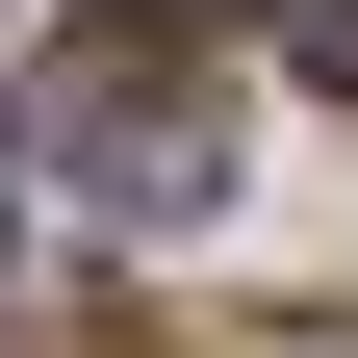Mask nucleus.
<instances>
[{
    "instance_id": "obj_4",
    "label": "nucleus",
    "mask_w": 358,
    "mask_h": 358,
    "mask_svg": "<svg viewBox=\"0 0 358 358\" xmlns=\"http://www.w3.org/2000/svg\"><path fill=\"white\" fill-rule=\"evenodd\" d=\"M154 26H179V0H154Z\"/></svg>"
},
{
    "instance_id": "obj_2",
    "label": "nucleus",
    "mask_w": 358,
    "mask_h": 358,
    "mask_svg": "<svg viewBox=\"0 0 358 358\" xmlns=\"http://www.w3.org/2000/svg\"><path fill=\"white\" fill-rule=\"evenodd\" d=\"M282 52H307V77H333V103H358V0H282Z\"/></svg>"
},
{
    "instance_id": "obj_3",
    "label": "nucleus",
    "mask_w": 358,
    "mask_h": 358,
    "mask_svg": "<svg viewBox=\"0 0 358 358\" xmlns=\"http://www.w3.org/2000/svg\"><path fill=\"white\" fill-rule=\"evenodd\" d=\"M0 307H26V231H0Z\"/></svg>"
},
{
    "instance_id": "obj_1",
    "label": "nucleus",
    "mask_w": 358,
    "mask_h": 358,
    "mask_svg": "<svg viewBox=\"0 0 358 358\" xmlns=\"http://www.w3.org/2000/svg\"><path fill=\"white\" fill-rule=\"evenodd\" d=\"M26 128H52V154L103 179V205H154V231H179V205H205V179H231V103H205V77H179L154 26H103V52H77L52 103H26Z\"/></svg>"
}]
</instances>
